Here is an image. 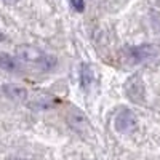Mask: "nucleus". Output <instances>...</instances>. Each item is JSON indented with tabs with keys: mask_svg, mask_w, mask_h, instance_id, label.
Listing matches in <instances>:
<instances>
[{
	"mask_svg": "<svg viewBox=\"0 0 160 160\" xmlns=\"http://www.w3.org/2000/svg\"><path fill=\"white\" fill-rule=\"evenodd\" d=\"M16 56L18 59L24 62L40 66L42 69H50L55 66V58L48 56L47 53H43L42 50H38L35 47H19L16 50Z\"/></svg>",
	"mask_w": 160,
	"mask_h": 160,
	"instance_id": "f257e3e1",
	"label": "nucleus"
},
{
	"mask_svg": "<svg viewBox=\"0 0 160 160\" xmlns=\"http://www.w3.org/2000/svg\"><path fill=\"white\" fill-rule=\"evenodd\" d=\"M136 123H138V120H136V115L133 114L130 109H125L122 111L117 117H115V130L118 133H130L136 128Z\"/></svg>",
	"mask_w": 160,
	"mask_h": 160,
	"instance_id": "f03ea898",
	"label": "nucleus"
},
{
	"mask_svg": "<svg viewBox=\"0 0 160 160\" xmlns=\"http://www.w3.org/2000/svg\"><path fill=\"white\" fill-rule=\"evenodd\" d=\"M157 55V48L152 45H141V47H131L128 50V58L133 62H142L154 58Z\"/></svg>",
	"mask_w": 160,
	"mask_h": 160,
	"instance_id": "7ed1b4c3",
	"label": "nucleus"
},
{
	"mask_svg": "<svg viewBox=\"0 0 160 160\" xmlns=\"http://www.w3.org/2000/svg\"><path fill=\"white\" fill-rule=\"evenodd\" d=\"M3 93L13 101H24L28 99V90L21 85H3Z\"/></svg>",
	"mask_w": 160,
	"mask_h": 160,
	"instance_id": "20e7f679",
	"label": "nucleus"
},
{
	"mask_svg": "<svg viewBox=\"0 0 160 160\" xmlns=\"http://www.w3.org/2000/svg\"><path fill=\"white\" fill-rule=\"evenodd\" d=\"M91 82H93V72L90 69V66L82 64L80 66V87L83 90H88Z\"/></svg>",
	"mask_w": 160,
	"mask_h": 160,
	"instance_id": "39448f33",
	"label": "nucleus"
},
{
	"mask_svg": "<svg viewBox=\"0 0 160 160\" xmlns=\"http://www.w3.org/2000/svg\"><path fill=\"white\" fill-rule=\"evenodd\" d=\"M0 69H3L7 72H16L18 71V61L10 56V55H0Z\"/></svg>",
	"mask_w": 160,
	"mask_h": 160,
	"instance_id": "423d86ee",
	"label": "nucleus"
},
{
	"mask_svg": "<svg viewBox=\"0 0 160 160\" xmlns=\"http://www.w3.org/2000/svg\"><path fill=\"white\" fill-rule=\"evenodd\" d=\"M69 117H71V125L74 127V128H82V130H85L87 127H88V120L80 114V111H71L69 112Z\"/></svg>",
	"mask_w": 160,
	"mask_h": 160,
	"instance_id": "0eeeda50",
	"label": "nucleus"
},
{
	"mask_svg": "<svg viewBox=\"0 0 160 160\" xmlns=\"http://www.w3.org/2000/svg\"><path fill=\"white\" fill-rule=\"evenodd\" d=\"M71 5L75 11H83L85 10V2L83 0H71Z\"/></svg>",
	"mask_w": 160,
	"mask_h": 160,
	"instance_id": "6e6552de",
	"label": "nucleus"
},
{
	"mask_svg": "<svg viewBox=\"0 0 160 160\" xmlns=\"http://www.w3.org/2000/svg\"><path fill=\"white\" fill-rule=\"evenodd\" d=\"M2 40H5V35H3L2 32H0V42H2Z\"/></svg>",
	"mask_w": 160,
	"mask_h": 160,
	"instance_id": "1a4fd4ad",
	"label": "nucleus"
},
{
	"mask_svg": "<svg viewBox=\"0 0 160 160\" xmlns=\"http://www.w3.org/2000/svg\"><path fill=\"white\" fill-rule=\"evenodd\" d=\"M5 2H8V3H13V2H16V0H5Z\"/></svg>",
	"mask_w": 160,
	"mask_h": 160,
	"instance_id": "9d476101",
	"label": "nucleus"
}]
</instances>
